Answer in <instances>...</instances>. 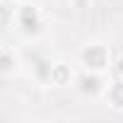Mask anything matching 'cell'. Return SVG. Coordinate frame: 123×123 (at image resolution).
Instances as JSON below:
<instances>
[{"label":"cell","mask_w":123,"mask_h":123,"mask_svg":"<svg viewBox=\"0 0 123 123\" xmlns=\"http://www.w3.org/2000/svg\"><path fill=\"white\" fill-rule=\"evenodd\" d=\"M101 99L106 101L109 109H113V111H123V75L109 80V85H106Z\"/></svg>","instance_id":"4"},{"label":"cell","mask_w":123,"mask_h":123,"mask_svg":"<svg viewBox=\"0 0 123 123\" xmlns=\"http://www.w3.org/2000/svg\"><path fill=\"white\" fill-rule=\"evenodd\" d=\"M106 85H109V82H106L104 75L89 73V70H82V73L75 77V89H77L82 97H87V99H99V97L104 94Z\"/></svg>","instance_id":"3"},{"label":"cell","mask_w":123,"mask_h":123,"mask_svg":"<svg viewBox=\"0 0 123 123\" xmlns=\"http://www.w3.org/2000/svg\"><path fill=\"white\" fill-rule=\"evenodd\" d=\"M19 65L17 55L7 48V46H0V75H12Z\"/></svg>","instance_id":"7"},{"label":"cell","mask_w":123,"mask_h":123,"mask_svg":"<svg viewBox=\"0 0 123 123\" xmlns=\"http://www.w3.org/2000/svg\"><path fill=\"white\" fill-rule=\"evenodd\" d=\"M51 68H53V63H51L46 55H41V53H34V55H31V65H29V70L34 73V80H36V82L48 85Z\"/></svg>","instance_id":"6"},{"label":"cell","mask_w":123,"mask_h":123,"mask_svg":"<svg viewBox=\"0 0 123 123\" xmlns=\"http://www.w3.org/2000/svg\"><path fill=\"white\" fill-rule=\"evenodd\" d=\"M12 24L17 27V31L27 39H34L41 34L43 29V12L36 3H19L15 5V19Z\"/></svg>","instance_id":"2"},{"label":"cell","mask_w":123,"mask_h":123,"mask_svg":"<svg viewBox=\"0 0 123 123\" xmlns=\"http://www.w3.org/2000/svg\"><path fill=\"white\" fill-rule=\"evenodd\" d=\"M0 3H10V5H17V0H0Z\"/></svg>","instance_id":"9"},{"label":"cell","mask_w":123,"mask_h":123,"mask_svg":"<svg viewBox=\"0 0 123 123\" xmlns=\"http://www.w3.org/2000/svg\"><path fill=\"white\" fill-rule=\"evenodd\" d=\"M48 85H53V87H68V85H75V75H73L70 65L60 63V60H58V63H53Z\"/></svg>","instance_id":"5"},{"label":"cell","mask_w":123,"mask_h":123,"mask_svg":"<svg viewBox=\"0 0 123 123\" xmlns=\"http://www.w3.org/2000/svg\"><path fill=\"white\" fill-rule=\"evenodd\" d=\"M70 5H73L75 10H87V7L92 5V0H70Z\"/></svg>","instance_id":"8"},{"label":"cell","mask_w":123,"mask_h":123,"mask_svg":"<svg viewBox=\"0 0 123 123\" xmlns=\"http://www.w3.org/2000/svg\"><path fill=\"white\" fill-rule=\"evenodd\" d=\"M111 48L101 41H87L80 51V65L82 70H89V73H99V75H106L111 70Z\"/></svg>","instance_id":"1"}]
</instances>
